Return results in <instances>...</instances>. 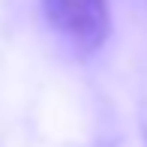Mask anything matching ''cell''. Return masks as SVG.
<instances>
[{"mask_svg": "<svg viewBox=\"0 0 147 147\" xmlns=\"http://www.w3.org/2000/svg\"><path fill=\"white\" fill-rule=\"evenodd\" d=\"M42 15L48 27L84 57L96 54L111 36L108 0H42Z\"/></svg>", "mask_w": 147, "mask_h": 147, "instance_id": "6da1fadb", "label": "cell"}]
</instances>
